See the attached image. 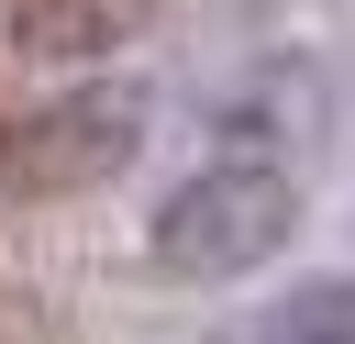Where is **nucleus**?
<instances>
[{
	"mask_svg": "<svg viewBox=\"0 0 355 344\" xmlns=\"http://www.w3.org/2000/svg\"><path fill=\"white\" fill-rule=\"evenodd\" d=\"M211 344H355V277H300L288 300H266L255 322H233Z\"/></svg>",
	"mask_w": 355,
	"mask_h": 344,
	"instance_id": "7ed1b4c3",
	"label": "nucleus"
},
{
	"mask_svg": "<svg viewBox=\"0 0 355 344\" xmlns=\"http://www.w3.org/2000/svg\"><path fill=\"white\" fill-rule=\"evenodd\" d=\"M133 144H144V89L133 78H100V89H67L33 122L0 133V189H22V200L100 189L111 166H133Z\"/></svg>",
	"mask_w": 355,
	"mask_h": 344,
	"instance_id": "f03ea898",
	"label": "nucleus"
},
{
	"mask_svg": "<svg viewBox=\"0 0 355 344\" xmlns=\"http://www.w3.org/2000/svg\"><path fill=\"white\" fill-rule=\"evenodd\" d=\"M288 222H300L288 166L222 155V166H200V178L155 211V266H166V277H244V266H266V255L288 244Z\"/></svg>",
	"mask_w": 355,
	"mask_h": 344,
	"instance_id": "f257e3e1",
	"label": "nucleus"
},
{
	"mask_svg": "<svg viewBox=\"0 0 355 344\" xmlns=\"http://www.w3.org/2000/svg\"><path fill=\"white\" fill-rule=\"evenodd\" d=\"M144 22V0H33L11 33L33 44V55H100V44H122Z\"/></svg>",
	"mask_w": 355,
	"mask_h": 344,
	"instance_id": "20e7f679",
	"label": "nucleus"
}]
</instances>
